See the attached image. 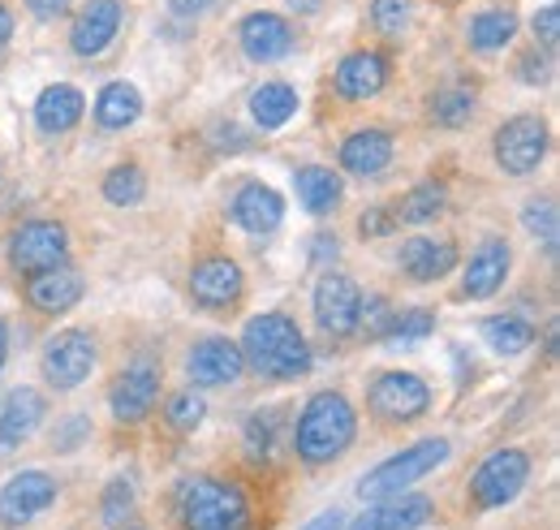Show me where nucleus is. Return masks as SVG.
I'll return each mask as SVG.
<instances>
[{"mask_svg":"<svg viewBox=\"0 0 560 530\" xmlns=\"http://www.w3.org/2000/svg\"><path fill=\"white\" fill-rule=\"evenodd\" d=\"M190 298L203 311H229L242 298V267L224 255H211L203 264H195L190 272Z\"/></svg>","mask_w":560,"mask_h":530,"instance_id":"nucleus-15","label":"nucleus"},{"mask_svg":"<svg viewBox=\"0 0 560 530\" xmlns=\"http://www.w3.org/2000/svg\"><path fill=\"white\" fill-rule=\"evenodd\" d=\"M427 405H431V389L415 371H384L366 393V410L384 423H415L427 414Z\"/></svg>","mask_w":560,"mask_h":530,"instance_id":"nucleus-7","label":"nucleus"},{"mask_svg":"<svg viewBox=\"0 0 560 530\" xmlns=\"http://www.w3.org/2000/svg\"><path fill=\"white\" fill-rule=\"evenodd\" d=\"M91 436V423H86V414H70L61 427H57V436H52V445L61 449V453H73L82 440Z\"/></svg>","mask_w":560,"mask_h":530,"instance_id":"nucleus-42","label":"nucleus"},{"mask_svg":"<svg viewBox=\"0 0 560 530\" xmlns=\"http://www.w3.org/2000/svg\"><path fill=\"white\" fill-rule=\"evenodd\" d=\"M277 427H280V410H255L250 423H246V449L268 458L272 445H277Z\"/></svg>","mask_w":560,"mask_h":530,"instance_id":"nucleus-39","label":"nucleus"},{"mask_svg":"<svg viewBox=\"0 0 560 530\" xmlns=\"http://www.w3.org/2000/svg\"><path fill=\"white\" fill-rule=\"evenodd\" d=\"M142 117V95L135 82H108L95 95V122L104 130H130Z\"/></svg>","mask_w":560,"mask_h":530,"instance_id":"nucleus-27","label":"nucleus"},{"mask_svg":"<svg viewBox=\"0 0 560 530\" xmlns=\"http://www.w3.org/2000/svg\"><path fill=\"white\" fill-rule=\"evenodd\" d=\"M177 518H182V530H246L250 505L237 483L199 474L177 487Z\"/></svg>","mask_w":560,"mask_h":530,"instance_id":"nucleus-3","label":"nucleus"},{"mask_svg":"<svg viewBox=\"0 0 560 530\" xmlns=\"http://www.w3.org/2000/svg\"><path fill=\"white\" fill-rule=\"evenodd\" d=\"M513 35H517V13L513 9H483L466 26V39H470L475 53H504L513 44Z\"/></svg>","mask_w":560,"mask_h":530,"instance_id":"nucleus-28","label":"nucleus"},{"mask_svg":"<svg viewBox=\"0 0 560 530\" xmlns=\"http://www.w3.org/2000/svg\"><path fill=\"white\" fill-rule=\"evenodd\" d=\"M121 31V0H86L82 13L73 18L70 48L78 57H100L113 48Z\"/></svg>","mask_w":560,"mask_h":530,"instance_id":"nucleus-14","label":"nucleus"},{"mask_svg":"<svg viewBox=\"0 0 560 530\" xmlns=\"http://www.w3.org/2000/svg\"><path fill=\"white\" fill-rule=\"evenodd\" d=\"M444 203H448V191H444L440 182H422V186H415L401 203H393V211H397V220H406V224H422V220H435V216L444 211Z\"/></svg>","mask_w":560,"mask_h":530,"instance_id":"nucleus-32","label":"nucleus"},{"mask_svg":"<svg viewBox=\"0 0 560 530\" xmlns=\"http://www.w3.org/2000/svg\"><path fill=\"white\" fill-rule=\"evenodd\" d=\"M393 164V134L388 130H358L341 142V169L353 177H380Z\"/></svg>","mask_w":560,"mask_h":530,"instance_id":"nucleus-24","label":"nucleus"},{"mask_svg":"<svg viewBox=\"0 0 560 530\" xmlns=\"http://www.w3.org/2000/svg\"><path fill=\"white\" fill-rule=\"evenodd\" d=\"M311 242H315V246H311V260H315V264L337 260V238H332V233H315Z\"/></svg>","mask_w":560,"mask_h":530,"instance_id":"nucleus-47","label":"nucleus"},{"mask_svg":"<svg viewBox=\"0 0 560 530\" xmlns=\"http://www.w3.org/2000/svg\"><path fill=\"white\" fill-rule=\"evenodd\" d=\"M186 371H190V380H195L199 389H220V384H237V380H242L246 358H242L237 341H229V336H208V341H199V345L190 349Z\"/></svg>","mask_w":560,"mask_h":530,"instance_id":"nucleus-13","label":"nucleus"},{"mask_svg":"<svg viewBox=\"0 0 560 530\" xmlns=\"http://www.w3.org/2000/svg\"><path fill=\"white\" fill-rule=\"evenodd\" d=\"M147 195V177H142L139 164H117L108 177H104V199L117 203V207H135Z\"/></svg>","mask_w":560,"mask_h":530,"instance_id":"nucleus-33","label":"nucleus"},{"mask_svg":"<svg viewBox=\"0 0 560 530\" xmlns=\"http://www.w3.org/2000/svg\"><path fill=\"white\" fill-rule=\"evenodd\" d=\"M535 35H539V44L544 48H557V39H560V4H544L539 13H535Z\"/></svg>","mask_w":560,"mask_h":530,"instance_id":"nucleus-43","label":"nucleus"},{"mask_svg":"<svg viewBox=\"0 0 560 530\" xmlns=\"http://www.w3.org/2000/svg\"><path fill=\"white\" fill-rule=\"evenodd\" d=\"M66 255H70V233L57 220H26L9 238V264L18 267L22 276H35V272L66 264Z\"/></svg>","mask_w":560,"mask_h":530,"instance_id":"nucleus-6","label":"nucleus"},{"mask_svg":"<svg viewBox=\"0 0 560 530\" xmlns=\"http://www.w3.org/2000/svg\"><path fill=\"white\" fill-rule=\"evenodd\" d=\"M155 398H160V367H155L151 358L130 362V367L113 380V389H108V405H113L117 423H142V418L151 414Z\"/></svg>","mask_w":560,"mask_h":530,"instance_id":"nucleus-11","label":"nucleus"},{"mask_svg":"<svg viewBox=\"0 0 560 530\" xmlns=\"http://www.w3.org/2000/svg\"><path fill=\"white\" fill-rule=\"evenodd\" d=\"M215 4H220V0H168V9H173L177 18H203Z\"/></svg>","mask_w":560,"mask_h":530,"instance_id":"nucleus-46","label":"nucleus"},{"mask_svg":"<svg viewBox=\"0 0 560 530\" xmlns=\"http://www.w3.org/2000/svg\"><path fill=\"white\" fill-rule=\"evenodd\" d=\"M435 505L427 496H415V492H397V496H384L375 500L362 518H353L350 530H419L431 522Z\"/></svg>","mask_w":560,"mask_h":530,"instance_id":"nucleus-18","label":"nucleus"},{"mask_svg":"<svg viewBox=\"0 0 560 530\" xmlns=\"http://www.w3.org/2000/svg\"><path fill=\"white\" fill-rule=\"evenodd\" d=\"M448 4H453V0H448Z\"/></svg>","mask_w":560,"mask_h":530,"instance_id":"nucleus-52","label":"nucleus"},{"mask_svg":"<svg viewBox=\"0 0 560 530\" xmlns=\"http://www.w3.org/2000/svg\"><path fill=\"white\" fill-rule=\"evenodd\" d=\"M82 293H86L82 276L66 264L48 267V272H35L31 285H26V302L39 315H66V311H73L82 302Z\"/></svg>","mask_w":560,"mask_h":530,"instance_id":"nucleus-19","label":"nucleus"},{"mask_svg":"<svg viewBox=\"0 0 560 530\" xmlns=\"http://www.w3.org/2000/svg\"><path fill=\"white\" fill-rule=\"evenodd\" d=\"M475 87H444V91H435L431 95V122L435 126H444V130H457V126H466L470 117H475Z\"/></svg>","mask_w":560,"mask_h":530,"instance_id":"nucleus-30","label":"nucleus"},{"mask_svg":"<svg viewBox=\"0 0 560 530\" xmlns=\"http://www.w3.org/2000/svg\"><path fill=\"white\" fill-rule=\"evenodd\" d=\"M229 216H233L237 229L264 238V233H272L280 220H284V199H280L272 186H264V182H246L233 195V203H229Z\"/></svg>","mask_w":560,"mask_h":530,"instance_id":"nucleus-20","label":"nucleus"},{"mask_svg":"<svg viewBox=\"0 0 560 530\" xmlns=\"http://www.w3.org/2000/svg\"><path fill=\"white\" fill-rule=\"evenodd\" d=\"M358 307H362V293L346 272L319 276V285H315V324L328 336L346 341L350 332H358Z\"/></svg>","mask_w":560,"mask_h":530,"instance_id":"nucleus-10","label":"nucleus"},{"mask_svg":"<svg viewBox=\"0 0 560 530\" xmlns=\"http://www.w3.org/2000/svg\"><path fill=\"white\" fill-rule=\"evenodd\" d=\"M130 509H135V483H130V479H113V483L104 487V505H100L104 522L117 527V522L130 518Z\"/></svg>","mask_w":560,"mask_h":530,"instance_id":"nucleus-40","label":"nucleus"},{"mask_svg":"<svg viewBox=\"0 0 560 530\" xmlns=\"http://www.w3.org/2000/svg\"><path fill=\"white\" fill-rule=\"evenodd\" d=\"M44 414H48V401L39 389H13L0 401V453H13L18 445H26L39 431Z\"/></svg>","mask_w":560,"mask_h":530,"instance_id":"nucleus-17","label":"nucleus"},{"mask_svg":"<svg viewBox=\"0 0 560 530\" xmlns=\"http://www.w3.org/2000/svg\"><path fill=\"white\" fill-rule=\"evenodd\" d=\"M4 358H9V329H4V320H0V367H4Z\"/></svg>","mask_w":560,"mask_h":530,"instance_id":"nucleus-51","label":"nucleus"},{"mask_svg":"<svg viewBox=\"0 0 560 530\" xmlns=\"http://www.w3.org/2000/svg\"><path fill=\"white\" fill-rule=\"evenodd\" d=\"M491 151H495V164H500L504 173L530 177V173L544 164V155H548V126H544L539 117H530V113L509 117V122L495 130Z\"/></svg>","mask_w":560,"mask_h":530,"instance_id":"nucleus-5","label":"nucleus"},{"mask_svg":"<svg viewBox=\"0 0 560 530\" xmlns=\"http://www.w3.org/2000/svg\"><path fill=\"white\" fill-rule=\"evenodd\" d=\"M293 186H298V199H302V207H306L311 216H328V211H337V203L346 199L341 173H332V169H324V164L298 169V173H293Z\"/></svg>","mask_w":560,"mask_h":530,"instance_id":"nucleus-26","label":"nucleus"},{"mask_svg":"<svg viewBox=\"0 0 560 530\" xmlns=\"http://www.w3.org/2000/svg\"><path fill=\"white\" fill-rule=\"evenodd\" d=\"M453 267H457V246L448 238H410L401 246V272L419 285L448 276Z\"/></svg>","mask_w":560,"mask_h":530,"instance_id":"nucleus-23","label":"nucleus"},{"mask_svg":"<svg viewBox=\"0 0 560 530\" xmlns=\"http://www.w3.org/2000/svg\"><path fill=\"white\" fill-rule=\"evenodd\" d=\"M332 87L346 100H371V95H380L388 87V57L384 53H371V48L350 53L337 66V73H332Z\"/></svg>","mask_w":560,"mask_h":530,"instance_id":"nucleus-21","label":"nucleus"},{"mask_svg":"<svg viewBox=\"0 0 560 530\" xmlns=\"http://www.w3.org/2000/svg\"><path fill=\"white\" fill-rule=\"evenodd\" d=\"M289 9H293V13H319L324 0H289Z\"/></svg>","mask_w":560,"mask_h":530,"instance_id":"nucleus-50","label":"nucleus"},{"mask_svg":"<svg viewBox=\"0 0 560 530\" xmlns=\"http://www.w3.org/2000/svg\"><path fill=\"white\" fill-rule=\"evenodd\" d=\"M302 530H341V514H337V509H324L319 518H311Z\"/></svg>","mask_w":560,"mask_h":530,"instance_id":"nucleus-48","label":"nucleus"},{"mask_svg":"<svg viewBox=\"0 0 560 530\" xmlns=\"http://www.w3.org/2000/svg\"><path fill=\"white\" fill-rule=\"evenodd\" d=\"M448 462V440H440V436H431V440H419V445H410V449H401L397 458H388V462H380L362 483H358V496L362 500H384V496H397V492H406V487H415L419 479H427L435 465Z\"/></svg>","mask_w":560,"mask_h":530,"instance_id":"nucleus-4","label":"nucleus"},{"mask_svg":"<svg viewBox=\"0 0 560 530\" xmlns=\"http://www.w3.org/2000/svg\"><path fill=\"white\" fill-rule=\"evenodd\" d=\"M526 479H530V458L522 449H495L488 462L475 470L470 496L479 509H500L526 487Z\"/></svg>","mask_w":560,"mask_h":530,"instance_id":"nucleus-8","label":"nucleus"},{"mask_svg":"<svg viewBox=\"0 0 560 530\" xmlns=\"http://www.w3.org/2000/svg\"><path fill=\"white\" fill-rule=\"evenodd\" d=\"M237 39H242V53H246L250 61H259V66H272V61L293 53V26H289L280 13H268V9L242 18Z\"/></svg>","mask_w":560,"mask_h":530,"instance_id":"nucleus-16","label":"nucleus"},{"mask_svg":"<svg viewBox=\"0 0 560 530\" xmlns=\"http://www.w3.org/2000/svg\"><path fill=\"white\" fill-rule=\"evenodd\" d=\"M393 302L384 298V293H375V298H366L362 307H358V329L366 332L371 341H384L388 336V329H393Z\"/></svg>","mask_w":560,"mask_h":530,"instance_id":"nucleus-37","label":"nucleus"},{"mask_svg":"<svg viewBox=\"0 0 560 530\" xmlns=\"http://www.w3.org/2000/svg\"><path fill=\"white\" fill-rule=\"evenodd\" d=\"M52 500H57V479L44 470H22L0 487V522L22 527V522L39 518Z\"/></svg>","mask_w":560,"mask_h":530,"instance_id":"nucleus-12","label":"nucleus"},{"mask_svg":"<svg viewBox=\"0 0 560 530\" xmlns=\"http://www.w3.org/2000/svg\"><path fill=\"white\" fill-rule=\"evenodd\" d=\"M415 18V0H371V26L384 39H401Z\"/></svg>","mask_w":560,"mask_h":530,"instance_id":"nucleus-34","label":"nucleus"},{"mask_svg":"<svg viewBox=\"0 0 560 530\" xmlns=\"http://www.w3.org/2000/svg\"><path fill=\"white\" fill-rule=\"evenodd\" d=\"M483 341L495 354H522L535 345V329L517 315H495V320H483Z\"/></svg>","mask_w":560,"mask_h":530,"instance_id":"nucleus-31","label":"nucleus"},{"mask_svg":"<svg viewBox=\"0 0 560 530\" xmlns=\"http://www.w3.org/2000/svg\"><path fill=\"white\" fill-rule=\"evenodd\" d=\"M522 224L548 246V251H557V207L552 199H530L526 203V211H522Z\"/></svg>","mask_w":560,"mask_h":530,"instance_id":"nucleus-36","label":"nucleus"},{"mask_svg":"<svg viewBox=\"0 0 560 530\" xmlns=\"http://www.w3.org/2000/svg\"><path fill=\"white\" fill-rule=\"evenodd\" d=\"M246 367H255L264 380H298L311 371V345L302 329L280 315V311H264L255 315L246 329H242V341H237Z\"/></svg>","mask_w":560,"mask_h":530,"instance_id":"nucleus-1","label":"nucleus"},{"mask_svg":"<svg viewBox=\"0 0 560 530\" xmlns=\"http://www.w3.org/2000/svg\"><path fill=\"white\" fill-rule=\"evenodd\" d=\"M95 371V336L86 329H66L57 332L44 345V376L52 389H78L86 376Z\"/></svg>","mask_w":560,"mask_h":530,"instance_id":"nucleus-9","label":"nucleus"},{"mask_svg":"<svg viewBox=\"0 0 560 530\" xmlns=\"http://www.w3.org/2000/svg\"><path fill=\"white\" fill-rule=\"evenodd\" d=\"M82 91L70 87V82H57V87H44L39 100H35V126L44 134H66L82 122Z\"/></svg>","mask_w":560,"mask_h":530,"instance_id":"nucleus-25","label":"nucleus"},{"mask_svg":"<svg viewBox=\"0 0 560 530\" xmlns=\"http://www.w3.org/2000/svg\"><path fill=\"white\" fill-rule=\"evenodd\" d=\"M203 414H208V405H203V398L195 393V389H186V393H177V398L168 401V427L173 431H195L199 423H203Z\"/></svg>","mask_w":560,"mask_h":530,"instance_id":"nucleus-38","label":"nucleus"},{"mask_svg":"<svg viewBox=\"0 0 560 530\" xmlns=\"http://www.w3.org/2000/svg\"><path fill=\"white\" fill-rule=\"evenodd\" d=\"M26 9H31L39 22H57L61 13H70V0H26Z\"/></svg>","mask_w":560,"mask_h":530,"instance_id":"nucleus-45","label":"nucleus"},{"mask_svg":"<svg viewBox=\"0 0 560 530\" xmlns=\"http://www.w3.org/2000/svg\"><path fill=\"white\" fill-rule=\"evenodd\" d=\"M298 113V91L289 82H264L255 95H250V117L264 126V130H280L284 122H293Z\"/></svg>","mask_w":560,"mask_h":530,"instance_id":"nucleus-29","label":"nucleus"},{"mask_svg":"<svg viewBox=\"0 0 560 530\" xmlns=\"http://www.w3.org/2000/svg\"><path fill=\"white\" fill-rule=\"evenodd\" d=\"M517 78H522V82H530V87H544V82L552 78L548 57H539V48H535V53H526V57L517 61Z\"/></svg>","mask_w":560,"mask_h":530,"instance_id":"nucleus-44","label":"nucleus"},{"mask_svg":"<svg viewBox=\"0 0 560 530\" xmlns=\"http://www.w3.org/2000/svg\"><path fill=\"white\" fill-rule=\"evenodd\" d=\"M509 267H513V251H509V242H500V238H488L475 255H470V264H466V276H462V293L466 298H491L500 285H504V276H509Z\"/></svg>","mask_w":560,"mask_h":530,"instance_id":"nucleus-22","label":"nucleus"},{"mask_svg":"<svg viewBox=\"0 0 560 530\" xmlns=\"http://www.w3.org/2000/svg\"><path fill=\"white\" fill-rule=\"evenodd\" d=\"M358 436V414L341 393H315L302 405L298 427H293V449L311 465L337 462Z\"/></svg>","mask_w":560,"mask_h":530,"instance_id":"nucleus-2","label":"nucleus"},{"mask_svg":"<svg viewBox=\"0 0 560 530\" xmlns=\"http://www.w3.org/2000/svg\"><path fill=\"white\" fill-rule=\"evenodd\" d=\"M435 332V315L427 311V307H415V311H397L393 315V329L384 341H393V345H415L422 336H431Z\"/></svg>","mask_w":560,"mask_h":530,"instance_id":"nucleus-35","label":"nucleus"},{"mask_svg":"<svg viewBox=\"0 0 560 530\" xmlns=\"http://www.w3.org/2000/svg\"><path fill=\"white\" fill-rule=\"evenodd\" d=\"M397 224H401V220H397L393 203H380V207H366V211H362L358 233H362V238H384V233H393Z\"/></svg>","mask_w":560,"mask_h":530,"instance_id":"nucleus-41","label":"nucleus"},{"mask_svg":"<svg viewBox=\"0 0 560 530\" xmlns=\"http://www.w3.org/2000/svg\"><path fill=\"white\" fill-rule=\"evenodd\" d=\"M13 39V13H9V4L0 0V48Z\"/></svg>","mask_w":560,"mask_h":530,"instance_id":"nucleus-49","label":"nucleus"}]
</instances>
